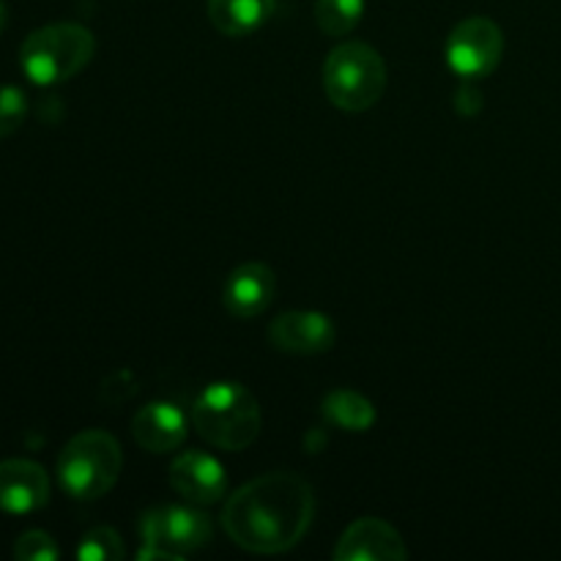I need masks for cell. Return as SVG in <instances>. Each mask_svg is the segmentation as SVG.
<instances>
[{"mask_svg":"<svg viewBox=\"0 0 561 561\" xmlns=\"http://www.w3.org/2000/svg\"><path fill=\"white\" fill-rule=\"evenodd\" d=\"M316 518V496L305 477L272 471L241 485L222 510V529L250 553H285L299 546Z\"/></svg>","mask_w":561,"mask_h":561,"instance_id":"obj_1","label":"cell"},{"mask_svg":"<svg viewBox=\"0 0 561 561\" xmlns=\"http://www.w3.org/2000/svg\"><path fill=\"white\" fill-rule=\"evenodd\" d=\"M190 422L197 436L225 453L252 447L261 433L263 416L255 394L233 381L208 383L190 409Z\"/></svg>","mask_w":561,"mask_h":561,"instance_id":"obj_2","label":"cell"},{"mask_svg":"<svg viewBox=\"0 0 561 561\" xmlns=\"http://www.w3.org/2000/svg\"><path fill=\"white\" fill-rule=\"evenodd\" d=\"M96 38L85 25L55 22L33 31L20 47V66L33 85H58L91 64Z\"/></svg>","mask_w":561,"mask_h":561,"instance_id":"obj_3","label":"cell"},{"mask_svg":"<svg viewBox=\"0 0 561 561\" xmlns=\"http://www.w3.org/2000/svg\"><path fill=\"white\" fill-rule=\"evenodd\" d=\"M323 91L329 102L345 113L376 107L387 91V64L381 53L365 42H345L329 53L323 64Z\"/></svg>","mask_w":561,"mask_h":561,"instance_id":"obj_4","label":"cell"},{"mask_svg":"<svg viewBox=\"0 0 561 561\" xmlns=\"http://www.w3.org/2000/svg\"><path fill=\"white\" fill-rule=\"evenodd\" d=\"M124 466V453L107 431H82L58 458V482L77 502H93L113 491Z\"/></svg>","mask_w":561,"mask_h":561,"instance_id":"obj_5","label":"cell"},{"mask_svg":"<svg viewBox=\"0 0 561 561\" xmlns=\"http://www.w3.org/2000/svg\"><path fill=\"white\" fill-rule=\"evenodd\" d=\"M504 53V33L488 16H469L458 22L447 38V64L463 80L488 77Z\"/></svg>","mask_w":561,"mask_h":561,"instance_id":"obj_6","label":"cell"},{"mask_svg":"<svg viewBox=\"0 0 561 561\" xmlns=\"http://www.w3.org/2000/svg\"><path fill=\"white\" fill-rule=\"evenodd\" d=\"M140 531L146 546L168 548L181 557L186 551L206 548L211 542L214 524L201 510L168 504V507H153L142 513Z\"/></svg>","mask_w":561,"mask_h":561,"instance_id":"obj_7","label":"cell"},{"mask_svg":"<svg viewBox=\"0 0 561 561\" xmlns=\"http://www.w3.org/2000/svg\"><path fill=\"white\" fill-rule=\"evenodd\" d=\"M337 340L332 318L312 310H290L268 323V343L285 354H323Z\"/></svg>","mask_w":561,"mask_h":561,"instance_id":"obj_8","label":"cell"},{"mask_svg":"<svg viewBox=\"0 0 561 561\" xmlns=\"http://www.w3.org/2000/svg\"><path fill=\"white\" fill-rule=\"evenodd\" d=\"M337 561H403L409 559L403 537L381 518H359L340 535Z\"/></svg>","mask_w":561,"mask_h":561,"instance_id":"obj_9","label":"cell"},{"mask_svg":"<svg viewBox=\"0 0 561 561\" xmlns=\"http://www.w3.org/2000/svg\"><path fill=\"white\" fill-rule=\"evenodd\" d=\"M277 294V277L266 263H244V266L233 268L225 279L222 288V305L233 318L250 321L261 312L268 310Z\"/></svg>","mask_w":561,"mask_h":561,"instance_id":"obj_10","label":"cell"},{"mask_svg":"<svg viewBox=\"0 0 561 561\" xmlns=\"http://www.w3.org/2000/svg\"><path fill=\"white\" fill-rule=\"evenodd\" d=\"M49 502V477L38 463L11 458L0 463V510L11 515H27Z\"/></svg>","mask_w":561,"mask_h":561,"instance_id":"obj_11","label":"cell"},{"mask_svg":"<svg viewBox=\"0 0 561 561\" xmlns=\"http://www.w3.org/2000/svg\"><path fill=\"white\" fill-rule=\"evenodd\" d=\"M186 433H190L186 416L181 414L179 405L164 403V400L142 405L131 416V436H135L137 447L146 449V453H173L186 442Z\"/></svg>","mask_w":561,"mask_h":561,"instance_id":"obj_12","label":"cell"},{"mask_svg":"<svg viewBox=\"0 0 561 561\" xmlns=\"http://www.w3.org/2000/svg\"><path fill=\"white\" fill-rule=\"evenodd\" d=\"M170 485L195 504H214L225 496L228 474L208 453H181L170 466Z\"/></svg>","mask_w":561,"mask_h":561,"instance_id":"obj_13","label":"cell"},{"mask_svg":"<svg viewBox=\"0 0 561 561\" xmlns=\"http://www.w3.org/2000/svg\"><path fill=\"white\" fill-rule=\"evenodd\" d=\"M277 0H208V20L222 36L241 38L261 31L274 14Z\"/></svg>","mask_w":561,"mask_h":561,"instance_id":"obj_14","label":"cell"},{"mask_svg":"<svg viewBox=\"0 0 561 561\" xmlns=\"http://www.w3.org/2000/svg\"><path fill=\"white\" fill-rule=\"evenodd\" d=\"M323 416L340 431L365 433L376 425V405L354 389H332L323 398Z\"/></svg>","mask_w":561,"mask_h":561,"instance_id":"obj_15","label":"cell"},{"mask_svg":"<svg viewBox=\"0 0 561 561\" xmlns=\"http://www.w3.org/2000/svg\"><path fill=\"white\" fill-rule=\"evenodd\" d=\"M365 14V0H316V22L327 36H348Z\"/></svg>","mask_w":561,"mask_h":561,"instance_id":"obj_16","label":"cell"},{"mask_svg":"<svg viewBox=\"0 0 561 561\" xmlns=\"http://www.w3.org/2000/svg\"><path fill=\"white\" fill-rule=\"evenodd\" d=\"M124 557V540L113 526H96L77 546V559L80 561H121Z\"/></svg>","mask_w":561,"mask_h":561,"instance_id":"obj_17","label":"cell"},{"mask_svg":"<svg viewBox=\"0 0 561 561\" xmlns=\"http://www.w3.org/2000/svg\"><path fill=\"white\" fill-rule=\"evenodd\" d=\"M27 99L16 85H0V137H9L25 124Z\"/></svg>","mask_w":561,"mask_h":561,"instance_id":"obj_18","label":"cell"},{"mask_svg":"<svg viewBox=\"0 0 561 561\" xmlns=\"http://www.w3.org/2000/svg\"><path fill=\"white\" fill-rule=\"evenodd\" d=\"M58 557V546H55V540L47 531H25V535H20V540L14 542V559L20 561H55Z\"/></svg>","mask_w":561,"mask_h":561,"instance_id":"obj_19","label":"cell"},{"mask_svg":"<svg viewBox=\"0 0 561 561\" xmlns=\"http://www.w3.org/2000/svg\"><path fill=\"white\" fill-rule=\"evenodd\" d=\"M455 107H458L463 115L477 113V110H482V93L474 91L471 85H463L458 93H455Z\"/></svg>","mask_w":561,"mask_h":561,"instance_id":"obj_20","label":"cell"},{"mask_svg":"<svg viewBox=\"0 0 561 561\" xmlns=\"http://www.w3.org/2000/svg\"><path fill=\"white\" fill-rule=\"evenodd\" d=\"M5 22H9V9H5V3H3V0H0V33H3Z\"/></svg>","mask_w":561,"mask_h":561,"instance_id":"obj_21","label":"cell"}]
</instances>
